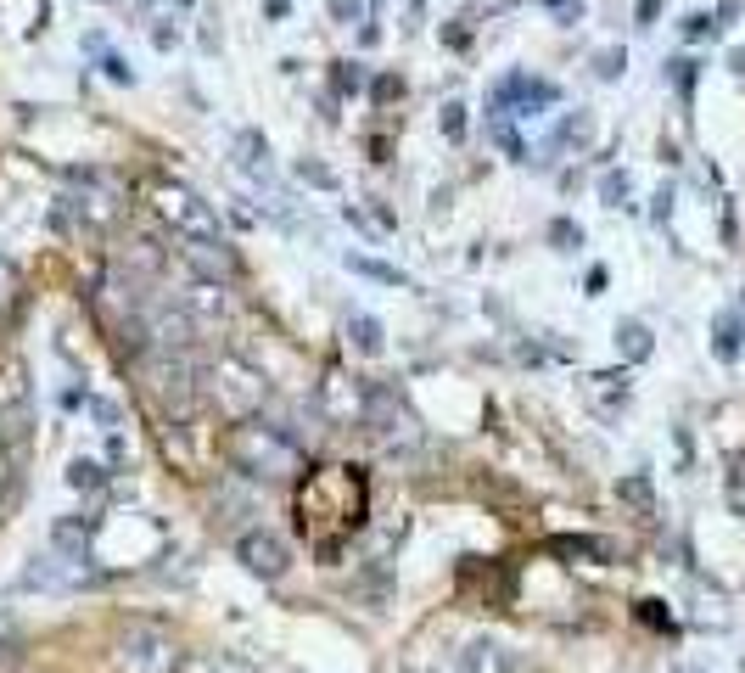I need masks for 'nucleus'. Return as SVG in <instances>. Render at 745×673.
Here are the masks:
<instances>
[{"label": "nucleus", "mask_w": 745, "mask_h": 673, "mask_svg": "<svg viewBox=\"0 0 745 673\" xmlns=\"http://www.w3.org/2000/svg\"><path fill=\"white\" fill-rule=\"evenodd\" d=\"M236 163L253 174V180H269V141L258 129H241L236 135Z\"/></svg>", "instance_id": "a211bd4d"}, {"label": "nucleus", "mask_w": 745, "mask_h": 673, "mask_svg": "<svg viewBox=\"0 0 745 673\" xmlns=\"http://www.w3.org/2000/svg\"><path fill=\"white\" fill-rule=\"evenodd\" d=\"M488 141L499 146V152H505L510 163H527V141H521V135H516V124H510V113H493V107H488Z\"/></svg>", "instance_id": "aec40b11"}, {"label": "nucleus", "mask_w": 745, "mask_h": 673, "mask_svg": "<svg viewBox=\"0 0 745 673\" xmlns=\"http://www.w3.org/2000/svg\"><path fill=\"white\" fill-rule=\"evenodd\" d=\"M180 258H185V270L197 275V281H213V287L241 281V258H236L230 242H185Z\"/></svg>", "instance_id": "9d476101"}, {"label": "nucleus", "mask_w": 745, "mask_h": 673, "mask_svg": "<svg viewBox=\"0 0 745 673\" xmlns=\"http://www.w3.org/2000/svg\"><path fill=\"white\" fill-rule=\"evenodd\" d=\"M146 197H152L157 219H163L180 242H225V225L213 214V202L197 197L191 186H180V180H152Z\"/></svg>", "instance_id": "7ed1b4c3"}, {"label": "nucleus", "mask_w": 745, "mask_h": 673, "mask_svg": "<svg viewBox=\"0 0 745 673\" xmlns=\"http://www.w3.org/2000/svg\"><path fill=\"white\" fill-rule=\"evenodd\" d=\"M549 247H555V253H577V247H583V225H577V219H549Z\"/></svg>", "instance_id": "393cba45"}, {"label": "nucleus", "mask_w": 745, "mask_h": 673, "mask_svg": "<svg viewBox=\"0 0 745 673\" xmlns=\"http://www.w3.org/2000/svg\"><path fill=\"white\" fill-rule=\"evenodd\" d=\"M639 623H650V629H661V634H673V617H667V606H661V601H639Z\"/></svg>", "instance_id": "c9c22d12"}, {"label": "nucleus", "mask_w": 745, "mask_h": 673, "mask_svg": "<svg viewBox=\"0 0 745 673\" xmlns=\"http://www.w3.org/2000/svg\"><path fill=\"white\" fill-rule=\"evenodd\" d=\"M381 6H387V0H370V17H381Z\"/></svg>", "instance_id": "49530a36"}, {"label": "nucleus", "mask_w": 745, "mask_h": 673, "mask_svg": "<svg viewBox=\"0 0 745 673\" xmlns=\"http://www.w3.org/2000/svg\"><path fill=\"white\" fill-rule=\"evenodd\" d=\"M118 668L124 673H174L180 668V645L163 623L152 617H135L118 629Z\"/></svg>", "instance_id": "0eeeda50"}, {"label": "nucleus", "mask_w": 745, "mask_h": 673, "mask_svg": "<svg viewBox=\"0 0 745 673\" xmlns=\"http://www.w3.org/2000/svg\"><path fill=\"white\" fill-rule=\"evenodd\" d=\"M617 354L628 359V365H645V359L656 354V337H650L645 320H622L617 326Z\"/></svg>", "instance_id": "dca6fc26"}, {"label": "nucleus", "mask_w": 745, "mask_h": 673, "mask_svg": "<svg viewBox=\"0 0 745 673\" xmlns=\"http://www.w3.org/2000/svg\"><path fill=\"white\" fill-rule=\"evenodd\" d=\"M359 421H365L370 438H381L387 449L421 444V416H415V410H409V399L398 393V387H387V382H370L365 387V410H359Z\"/></svg>", "instance_id": "423d86ee"}, {"label": "nucleus", "mask_w": 745, "mask_h": 673, "mask_svg": "<svg viewBox=\"0 0 745 673\" xmlns=\"http://www.w3.org/2000/svg\"><path fill=\"white\" fill-rule=\"evenodd\" d=\"M297 180H303V186H314V191H337V174L325 169V163H314V158L297 163Z\"/></svg>", "instance_id": "c756f323"}, {"label": "nucleus", "mask_w": 745, "mask_h": 673, "mask_svg": "<svg viewBox=\"0 0 745 673\" xmlns=\"http://www.w3.org/2000/svg\"><path fill=\"white\" fill-rule=\"evenodd\" d=\"M555 101H561V85H555V79H533V73H505V79L493 85L488 107H493V113L538 118V113H549Z\"/></svg>", "instance_id": "1a4fd4ad"}, {"label": "nucleus", "mask_w": 745, "mask_h": 673, "mask_svg": "<svg viewBox=\"0 0 745 673\" xmlns=\"http://www.w3.org/2000/svg\"><path fill=\"white\" fill-rule=\"evenodd\" d=\"M729 68H734V73H740V79H745V45H734V51H729Z\"/></svg>", "instance_id": "c03bdc74"}, {"label": "nucleus", "mask_w": 745, "mask_h": 673, "mask_svg": "<svg viewBox=\"0 0 745 673\" xmlns=\"http://www.w3.org/2000/svg\"><path fill=\"white\" fill-rule=\"evenodd\" d=\"M96 57H101V73H107V79H113V85H135V68H129V62L118 57L113 45H101Z\"/></svg>", "instance_id": "c85d7f7f"}, {"label": "nucleus", "mask_w": 745, "mask_h": 673, "mask_svg": "<svg viewBox=\"0 0 745 673\" xmlns=\"http://www.w3.org/2000/svg\"><path fill=\"white\" fill-rule=\"evenodd\" d=\"M85 416L96 421V427H107V432H118V421H124V410H118L113 399H101V393H85Z\"/></svg>", "instance_id": "a878e982"}, {"label": "nucleus", "mask_w": 745, "mask_h": 673, "mask_svg": "<svg viewBox=\"0 0 745 673\" xmlns=\"http://www.w3.org/2000/svg\"><path fill=\"white\" fill-rule=\"evenodd\" d=\"M135 365H141V382H146V399L163 410V416L174 421V427H185V421L197 416V399H202V371L197 359H191V348H163V343H146L141 354H135Z\"/></svg>", "instance_id": "f03ea898"}, {"label": "nucleus", "mask_w": 745, "mask_h": 673, "mask_svg": "<svg viewBox=\"0 0 745 673\" xmlns=\"http://www.w3.org/2000/svg\"><path fill=\"white\" fill-rule=\"evenodd\" d=\"M443 40H449L454 51H465V45H471V29H465V23H449V29H443Z\"/></svg>", "instance_id": "ea45409f"}, {"label": "nucleus", "mask_w": 745, "mask_h": 673, "mask_svg": "<svg viewBox=\"0 0 745 673\" xmlns=\"http://www.w3.org/2000/svg\"><path fill=\"white\" fill-rule=\"evenodd\" d=\"M107 483H113V472H107L101 460H90V455L68 460V488H73V494H101Z\"/></svg>", "instance_id": "f3484780"}, {"label": "nucleus", "mask_w": 745, "mask_h": 673, "mask_svg": "<svg viewBox=\"0 0 745 673\" xmlns=\"http://www.w3.org/2000/svg\"><path fill=\"white\" fill-rule=\"evenodd\" d=\"M549 550H555V556H589V561H611V545H605V539H589V533H583V539H549Z\"/></svg>", "instance_id": "b1692460"}, {"label": "nucleus", "mask_w": 745, "mask_h": 673, "mask_svg": "<svg viewBox=\"0 0 745 673\" xmlns=\"http://www.w3.org/2000/svg\"><path fill=\"white\" fill-rule=\"evenodd\" d=\"M617 500H628L633 511H656V488H650L645 472H633V477H622V483H617Z\"/></svg>", "instance_id": "5701e85b"}, {"label": "nucleus", "mask_w": 745, "mask_h": 673, "mask_svg": "<svg viewBox=\"0 0 745 673\" xmlns=\"http://www.w3.org/2000/svg\"><path fill=\"white\" fill-rule=\"evenodd\" d=\"M605 281H611V275H605V264H594V270L583 275V287H589V298H600V292H605Z\"/></svg>", "instance_id": "58836bf2"}, {"label": "nucleus", "mask_w": 745, "mask_h": 673, "mask_svg": "<svg viewBox=\"0 0 745 673\" xmlns=\"http://www.w3.org/2000/svg\"><path fill=\"white\" fill-rule=\"evenodd\" d=\"M353 275H365V281H376V287H398V292H409L415 287V275H404L398 264H381V258H370V253H348L342 258Z\"/></svg>", "instance_id": "4468645a"}, {"label": "nucleus", "mask_w": 745, "mask_h": 673, "mask_svg": "<svg viewBox=\"0 0 745 673\" xmlns=\"http://www.w3.org/2000/svg\"><path fill=\"white\" fill-rule=\"evenodd\" d=\"M661 6H667V0H633V23H639V29H656Z\"/></svg>", "instance_id": "e433bc0d"}, {"label": "nucleus", "mask_w": 745, "mask_h": 673, "mask_svg": "<svg viewBox=\"0 0 745 673\" xmlns=\"http://www.w3.org/2000/svg\"><path fill=\"white\" fill-rule=\"evenodd\" d=\"M370 96H376L381 107H387V101H398V96H404V79H398V73H376V85H370Z\"/></svg>", "instance_id": "f704fd0d"}, {"label": "nucleus", "mask_w": 745, "mask_h": 673, "mask_svg": "<svg viewBox=\"0 0 745 673\" xmlns=\"http://www.w3.org/2000/svg\"><path fill=\"white\" fill-rule=\"evenodd\" d=\"M331 85H337V96H359V90L370 85V73H365V62H331Z\"/></svg>", "instance_id": "4be33fe9"}, {"label": "nucleus", "mask_w": 745, "mask_h": 673, "mask_svg": "<svg viewBox=\"0 0 745 673\" xmlns=\"http://www.w3.org/2000/svg\"><path fill=\"white\" fill-rule=\"evenodd\" d=\"M628 191H633V180H628V174H617V169L600 180V202H605V208H622V202H628Z\"/></svg>", "instance_id": "7c9ffc66"}, {"label": "nucleus", "mask_w": 745, "mask_h": 673, "mask_svg": "<svg viewBox=\"0 0 745 673\" xmlns=\"http://www.w3.org/2000/svg\"><path fill=\"white\" fill-rule=\"evenodd\" d=\"M460 673H516V651L493 634H477L460 645Z\"/></svg>", "instance_id": "f8f14e48"}, {"label": "nucleus", "mask_w": 745, "mask_h": 673, "mask_svg": "<svg viewBox=\"0 0 745 673\" xmlns=\"http://www.w3.org/2000/svg\"><path fill=\"white\" fill-rule=\"evenodd\" d=\"M236 561L264 584H281L292 573V545H286L275 528H241L236 533Z\"/></svg>", "instance_id": "6e6552de"}, {"label": "nucleus", "mask_w": 745, "mask_h": 673, "mask_svg": "<svg viewBox=\"0 0 745 673\" xmlns=\"http://www.w3.org/2000/svg\"><path fill=\"white\" fill-rule=\"evenodd\" d=\"M589 141H594V113H589V107H577V113H566V118H561L555 141H549V152H561V146H577V152H583Z\"/></svg>", "instance_id": "6ab92c4d"}, {"label": "nucleus", "mask_w": 745, "mask_h": 673, "mask_svg": "<svg viewBox=\"0 0 745 673\" xmlns=\"http://www.w3.org/2000/svg\"><path fill=\"white\" fill-rule=\"evenodd\" d=\"M622 68H628V51L622 45H605V51H594V79H622Z\"/></svg>", "instance_id": "bb28decb"}, {"label": "nucleus", "mask_w": 745, "mask_h": 673, "mask_svg": "<svg viewBox=\"0 0 745 673\" xmlns=\"http://www.w3.org/2000/svg\"><path fill=\"white\" fill-rule=\"evenodd\" d=\"M437 124H443V135H449L454 146L465 141V107H460V101H449V107H443V113H437Z\"/></svg>", "instance_id": "473e14b6"}, {"label": "nucleus", "mask_w": 745, "mask_h": 673, "mask_svg": "<svg viewBox=\"0 0 745 673\" xmlns=\"http://www.w3.org/2000/svg\"><path fill=\"white\" fill-rule=\"evenodd\" d=\"M286 12H292V0H264V17H269V23H281Z\"/></svg>", "instance_id": "79ce46f5"}, {"label": "nucleus", "mask_w": 745, "mask_h": 673, "mask_svg": "<svg viewBox=\"0 0 745 673\" xmlns=\"http://www.w3.org/2000/svg\"><path fill=\"white\" fill-rule=\"evenodd\" d=\"M107 455H113V466H124V460H129V444H124V438H113V444H107Z\"/></svg>", "instance_id": "37998d69"}, {"label": "nucleus", "mask_w": 745, "mask_h": 673, "mask_svg": "<svg viewBox=\"0 0 745 673\" xmlns=\"http://www.w3.org/2000/svg\"><path fill=\"white\" fill-rule=\"evenodd\" d=\"M331 17H337V23H365L370 0H331Z\"/></svg>", "instance_id": "72a5a7b5"}, {"label": "nucleus", "mask_w": 745, "mask_h": 673, "mask_svg": "<svg viewBox=\"0 0 745 673\" xmlns=\"http://www.w3.org/2000/svg\"><path fill=\"white\" fill-rule=\"evenodd\" d=\"M208 393H213V404H219L230 421H247V416L264 410L269 382H264V371H253L241 354H219L208 365Z\"/></svg>", "instance_id": "39448f33"}, {"label": "nucleus", "mask_w": 745, "mask_h": 673, "mask_svg": "<svg viewBox=\"0 0 745 673\" xmlns=\"http://www.w3.org/2000/svg\"><path fill=\"white\" fill-rule=\"evenodd\" d=\"M678 34H684V40H712V34H717V17H712V12H689L684 23H678Z\"/></svg>", "instance_id": "2f4dec72"}, {"label": "nucleus", "mask_w": 745, "mask_h": 673, "mask_svg": "<svg viewBox=\"0 0 745 673\" xmlns=\"http://www.w3.org/2000/svg\"><path fill=\"white\" fill-rule=\"evenodd\" d=\"M180 309L197 331H219L230 320V298H225V287H213V281H191V287L180 292Z\"/></svg>", "instance_id": "9b49d317"}, {"label": "nucleus", "mask_w": 745, "mask_h": 673, "mask_svg": "<svg viewBox=\"0 0 745 673\" xmlns=\"http://www.w3.org/2000/svg\"><path fill=\"white\" fill-rule=\"evenodd\" d=\"M6 472H12V449L0 444V477H6Z\"/></svg>", "instance_id": "a18cd8bd"}, {"label": "nucleus", "mask_w": 745, "mask_h": 673, "mask_svg": "<svg viewBox=\"0 0 745 673\" xmlns=\"http://www.w3.org/2000/svg\"><path fill=\"white\" fill-rule=\"evenodd\" d=\"M348 343H353V354H365V359H381L387 354V331H381V320L376 315H348Z\"/></svg>", "instance_id": "2eb2a0df"}, {"label": "nucleus", "mask_w": 745, "mask_h": 673, "mask_svg": "<svg viewBox=\"0 0 745 673\" xmlns=\"http://www.w3.org/2000/svg\"><path fill=\"white\" fill-rule=\"evenodd\" d=\"M695 79H701V62H695V57H673V62H667V85L678 90L684 107H689V96H695Z\"/></svg>", "instance_id": "412c9836"}, {"label": "nucleus", "mask_w": 745, "mask_h": 673, "mask_svg": "<svg viewBox=\"0 0 745 673\" xmlns=\"http://www.w3.org/2000/svg\"><path fill=\"white\" fill-rule=\"evenodd\" d=\"M17 292H23V275H17V264L6 253H0V315L17 303Z\"/></svg>", "instance_id": "cd10ccee"}, {"label": "nucleus", "mask_w": 745, "mask_h": 673, "mask_svg": "<svg viewBox=\"0 0 745 673\" xmlns=\"http://www.w3.org/2000/svg\"><path fill=\"white\" fill-rule=\"evenodd\" d=\"M740 348H745L740 309H717V320H712V354L723 359V365H734V359H740Z\"/></svg>", "instance_id": "ddd939ff"}, {"label": "nucleus", "mask_w": 745, "mask_h": 673, "mask_svg": "<svg viewBox=\"0 0 745 673\" xmlns=\"http://www.w3.org/2000/svg\"><path fill=\"white\" fill-rule=\"evenodd\" d=\"M734 17H740V0H717V29H723V23H734Z\"/></svg>", "instance_id": "a19ab883"}, {"label": "nucleus", "mask_w": 745, "mask_h": 673, "mask_svg": "<svg viewBox=\"0 0 745 673\" xmlns=\"http://www.w3.org/2000/svg\"><path fill=\"white\" fill-rule=\"evenodd\" d=\"M225 460L236 466L241 477H258V483H297V477L309 472V455L297 444L286 427L264 416H247V421H230L225 438H219Z\"/></svg>", "instance_id": "f257e3e1"}, {"label": "nucleus", "mask_w": 745, "mask_h": 673, "mask_svg": "<svg viewBox=\"0 0 745 673\" xmlns=\"http://www.w3.org/2000/svg\"><path fill=\"white\" fill-rule=\"evenodd\" d=\"M544 6H566V0H544Z\"/></svg>", "instance_id": "09e8293b"}, {"label": "nucleus", "mask_w": 745, "mask_h": 673, "mask_svg": "<svg viewBox=\"0 0 745 673\" xmlns=\"http://www.w3.org/2000/svg\"><path fill=\"white\" fill-rule=\"evenodd\" d=\"M107 584V567L96 556H73V550H45L23 567V589H40V595H85V589Z\"/></svg>", "instance_id": "20e7f679"}, {"label": "nucleus", "mask_w": 745, "mask_h": 673, "mask_svg": "<svg viewBox=\"0 0 745 673\" xmlns=\"http://www.w3.org/2000/svg\"><path fill=\"white\" fill-rule=\"evenodd\" d=\"M650 219H656V225H667V219H673V186L656 191V208H650Z\"/></svg>", "instance_id": "4c0bfd02"}, {"label": "nucleus", "mask_w": 745, "mask_h": 673, "mask_svg": "<svg viewBox=\"0 0 745 673\" xmlns=\"http://www.w3.org/2000/svg\"><path fill=\"white\" fill-rule=\"evenodd\" d=\"M409 6H415V12H421V6H426V0H409Z\"/></svg>", "instance_id": "de8ad7c7"}]
</instances>
